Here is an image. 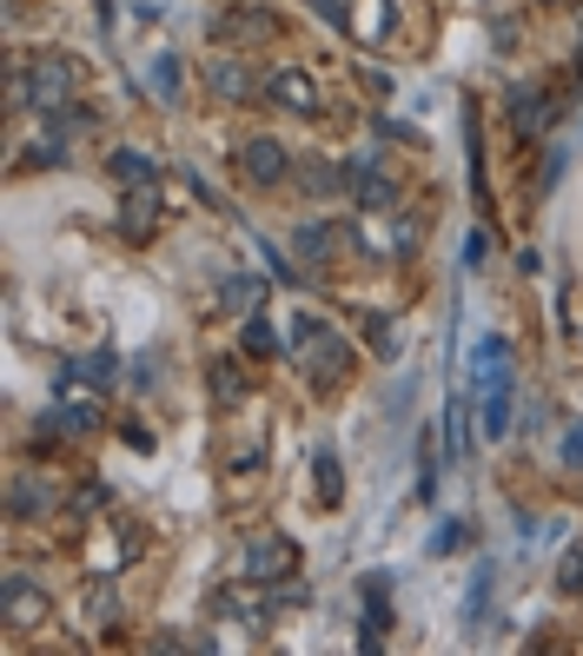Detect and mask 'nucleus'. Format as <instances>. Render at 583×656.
I'll list each match as a JSON object with an SVG mask.
<instances>
[{
	"instance_id": "obj_9",
	"label": "nucleus",
	"mask_w": 583,
	"mask_h": 656,
	"mask_svg": "<svg viewBox=\"0 0 583 656\" xmlns=\"http://www.w3.org/2000/svg\"><path fill=\"white\" fill-rule=\"evenodd\" d=\"M239 173L253 180V186H279V180L292 173V159H286V146H279L272 133H259V139L239 146Z\"/></svg>"
},
{
	"instance_id": "obj_27",
	"label": "nucleus",
	"mask_w": 583,
	"mask_h": 656,
	"mask_svg": "<svg viewBox=\"0 0 583 656\" xmlns=\"http://www.w3.org/2000/svg\"><path fill=\"white\" fill-rule=\"evenodd\" d=\"M563 464H570V471H583V425H570V432H563Z\"/></svg>"
},
{
	"instance_id": "obj_30",
	"label": "nucleus",
	"mask_w": 583,
	"mask_h": 656,
	"mask_svg": "<svg viewBox=\"0 0 583 656\" xmlns=\"http://www.w3.org/2000/svg\"><path fill=\"white\" fill-rule=\"evenodd\" d=\"M563 180V146H550V159H544V193Z\"/></svg>"
},
{
	"instance_id": "obj_22",
	"label": "nucleus",
	"mask_w": 583,
	"mask_h": 656,
	"mask_svg": "<svg viewBox=\"0 0 583 656\" xmlns=\"http://www.w3.org/2000/svg\"><path fill=\"white\" fill-rule=\"evenodd\" d=\"M299 186L318 193V199H331V193L345 186V173H339V167H312V159H305V167H299Z\"/></svg>"
},
{
	"instance_id": "obj_8",
	"label": "nucleus",
	"mask_w": 583,
	"mask_h": 656,
	"mask_svg": "<svg viewBox=\"0 0 583 656\" xmlns=\"http://www.w3.org/2000/svg\"><path fill=\"white\" fill-rule=\"evenodd\" d=\"M352 199L365 212H398V180L378 167V153H359L352 159Z\"/></svg>"
},
{
	"instance_id": "obj_20",
	"label": "nucleus",
	"mask_w": 583,
	"mask_h": 656,
	"mask_svg": "<svg viewBox=\"0 0 583 656\" xmlns=\"http://www.w3.org/2000/svg\"><path fill=\"white\" fill-rule=\"evenodd\" d=\"M8 107L21 113V107H34V66H27V53H14L8 60Z\"/></svg>"
},
{
	"instance_id": "obj_4",
	"label": "nucleus",
	"mask_w": 583,
	"mask_h": 656,
	"mask_svg": "<svg viewBox=\"0 0 583 656\" xmlns=\"http://www.w3.org/2000/svg\"><path fill=\"white\" fill-rule=\"evenodd\" d=\"M0 623H8L14 636L47 623V591L34 584V570H8V584H0Z\"/></svg>"
},
{
	"instance_id": "obj_1",
	"label": "nucleus",
	"mask_w": 583,
	"mask_h": 656,
	"mask_svg": "<svg viewBox=\"0 0 583 656\" xmlns=\"http://www.w3.org/2000/svg\"><path fill=\"white\" fill-rule=\"evenodd\" d=\"M292 345H299V359H305V378L318 385V391H339L345 378H352V365H359V352L331 332V325H318L312 312L299 318V332H292Z\"/></svg>"
},
{
	"instance_id": "obj_26",
	"label": "nucleus",
	"mask_w": 583,
	"mask_h": 656,
	"mask_svg": "<svg viewBox=\"0 0 583 656\" xmlns=\"http://www.w3.org/2000/svg\"><path fill=\"white\" fill-rule=\"evenodd\" d=\"M100 505H107V484H80L73 490V518H94Z\"/></svg>"
},
{
	"instance_id": "obj_28",
	"label": "nucleus",
	"mask_w": 583,
	"mask_h": 656,
	"mask_svg": "<svg viewBox=\"0 0 583 656\" xmlns=\"http://www.w3.org/2000/svg\"><path fill=\"white\" fill-rule=\"evenodd\" d=\"M484 253H490V232H471L464 239V266H484Z\"/></svg>"
},
{
	"instance_id": "obj_18",
	"label": "nucleus",
	"mask_w": 583,
	"mask_h": 656,
	"mask_svg": "<svg viewBox=\"0 0 583 656\" xmlns=\"http://www.w3.org/2000/svg\"><path fill=\"white\" fill-rule=\"evenodd\" d=\"M239 352H245V359H272V352H279V332H272L266 312H245V318H239Z\"/></svg>"
},
{
	"instance_id": "obj_15",
	"label": "nucleus",
	"mask_w": 583,
	"mask_h": 656,
	"mask_svg": "<svg viewBox=\"0 0 583 656\" xmlns=\"http://www.w3.org/2000/svg\"><path fill=\"white\" fill-rule=\"evenodd\" d=\"M239 359H245V352H239ZM239 359H212V365H206V385H212V398L226 404V412H232V404H245V391H253V378H245Z\"/></svg>"
},
{
	"instance_id": "obj_16",
	"label": "nucleus",
	"mask_w": 583,
	"mask_h": 656,
	"mask_svg": "<svg viewBox=\"0 0 583 656\" xmlns=\"http://www.w3.org/2000/svg\"><path fill=\"white\" fill-rule=\"evenodd\" d=\"M219 305H226V312H239V318H245V312H266V279L232 272V279L219 286Z\"/></svg>"
},
{
	"instance_id": "obj_7",
	"label": "nucleus",
	"mask_w": 583,
	"mask_h": 656,
	"mask_svg": "<svg viewBox=\"0 0 583 656\" xmlns=\"http://www.w3.org/2000/svg\"><path fill=\"white\" fill-rule=\"evenodd\" d=\"M245 578H253V584H286V578H299V544H292V537H259L253 550H245Z\"/></svg>"
},
{
	"instance_id": "obj_24",
	"label": "nucleus",
	"mask_w": 583,
	"mask_h": 656,
	"mask_svg": "<svg viewBox=\"0 0 583 656\" xmlns=\"http://www.w3.org/2000/svg\"><path fill=\"white\" fill-rule=\"evenodd\" d=\"M557 591H563V597H576V591H583V544H570V550H563V563H557Z\"/></svg>"
},
{
	"instance_id": "obj_29",
	"label": "nucleus",
	"mask_w": 583,
	"mask_h": 656,
	"mask_svg": "<svg viewBox=\"0 0 583 656\" xmlns=\"http://www.w3.org/2000/svg\"><path fill=\"white\" fill-rule=\"evenodd\" d=\"M312 8L331 21V27H352V14H345V0H312Z\"/></svg>"
},
{
	"instance_id": "obj_11",
	"label": "nucleus",
	"mask_w": 583,
	"mask_h": 656,
	"mask_svg": "<svg viewBox=\"0 0 583 656\" xmlns=\"http://www.w3.org/2000/svg\"><path fill=\"white\" fill-rule=\"evenodd\" d=\"M266 100L286 107V113H318V80H312L305 66H279V73L266 80Z\"/></svg>"
},
{
	"instance_id": "obj_17",
	"label": "nucleus",
	"mask_w": 583,
	"mask_h": 656,
	"mask_svg": "<svg viewBox=\"0 0 583 656\" xmlns=\"http://www.w3.org/2000/svg\"><path fill=\"white\" fill-rule=\"evenodd\" d=\"M312 471H318V505H325V511H339V505H345V477H339V451H331V445H318V451H312Z\"/></svg>"
},
{
	"instance_id": "obj_2",
	"label": "nucleus",
	"mask_w": 583,
	"mask_h": 656,
	"mask_svg": "<svg viewBox=\"0 0 583 656\" xmlns=\"http://www.w3.org/2000/svg\"><path fill=\"white\" fill-rule=\"evenodd\" d=\"M292 253L312 259V266H345V259L365 253V232L359 226H339V219H305L292 232Z\"/></svg>"
},
{
	"instance_id": "obj_3",
	"label": "nucleus",
	"mask_w": 583,
	"mask_h": 656,
	"mask_svg": "<svg viewBox=\"0 0 583 656\" xmlns=\"http://www.w3.org/2000/svg\"><path fill=\"white\" fill-rule=\"evenodd\" d=\"M27 66H34V107L40 113H66L73 100H80V60H66V53H27Z\"/></svg>"
},
{
	"instance_id": "obj_14",
	"label": "nucleus",
	"mask_w": 583,
	"mask_h": 656,
	"mask_svg": "<svg viewBox=\"0 0 583 656\" xmlns=\"http://www.w3.org/2000/svg\"><path fill=\"white\" fill-rule=\"evenodd\" d=\"M206 87L226 100V107H245V100H253V94H266L259 87V80L253 73H245V66H232V60H219V66H206Z\"/></svg>"
},
{
	"instance_id": "obj_21",
	"label": "nucleus",
	"mask_w": 583,
	"mask_h": 656,
	"mask_svg": "<svg viewBox=\"0 0 583 656\" xmlns=\"http://www.w3.org/2000/svg\"><path fill=\"white\" fill-rule=\"evenodd\" d=\"M66 372H80V378H87V385H113V372H120V359L100 345V352H87V359H73Z\"/></svg>"
},
{
	"instance_id": "obj_25",
	"label": "nucleus",
	"mask_w": 583,
	"mask_h": 656,
	"mask_svg": "<svg viewBox=\"0 0 583 656\" xmlns=\"http://www.w3.org/2000/svg\"><path fill=\"white\" fill-rule=\"evenodd\" d=\"M458 544H464V524H458V518H445V524L432 531V557H451Z\"/></svg>"
},
{
	"instance_id": "obj_13",
	"label": "nucleus",
	"mask_w": 583,
	"mask_h": 656,
	"mask_svg": "<svg viewBox=\"0 0 583 656\" xmlns=\"http://www.w3.org/2000/svg\"><path fill=\"white\" fill-rule=\"evenodd\" d=\"M153 226H159V193H153V186H133V193H126V206H120V232H126L133 245H146V239H153Z\"/></svg>"
},
{
	"instance_id": "obj_23",
	"label": "nucleus",
	"mask_w": 583,
	"mask_h": 656,
	"mask_svg": "<svg viewBox=\"0 0 583 656\" xmlns=\"http://www.w3.org/2000/svg\"><path fill=\"white\" fill-rule=\"evenodd\" d=\"M153 87H159L166 107H180V60H173V53H159V60H153Z\"/></svg>"
},
{
	"instance_id": "obj_19",
	"label": "nucleus",
	"mask_w": 583,
	"mask_h": 656,
	"mask_svg": "<svg viewBox=\"0 0 583 656\" xmlns=\"http://www.w3.org/2000/svg\"><path fill=\"white\" fill-rule=\"evenodd\" d=\"M113 180L133 193V186H153L159 180V159L153 153H139V146H126V153H113Z\"/></svg>"
},
{
	"instance_id": "obj_31",
	"label": "nucleus",
	"mask_w": 583,
	"mask_h": 656,
	"mask_svg": "<svg viewBox=\"0 0 583 656\" xmlns=\"http://www.w3.org/2000/svg\"><path fill=\"white\" fill-rule=\"evenodd\" d=\"M113 610H120L113 591H94V623H113Z\"/></svg>"
},
{
	"instance_id": "obj_12",
	"label": "nucleus",
	"mask_w": 583,
	"mask_h": 656,
	"mask_svg": "<svg viewBox=\"0 0 583 656\" xmlns=\"http://www.w3.org/2000/svg\"><path fill=\"white\" fill-rule=\"evenodd\" d=\"M385 630H391V578L372 570V578H365V636H359V649H378Z\"/></svg>"
},
{
	"instance_id": "obj_5",
	"label": "nucleus",
	"mask_w": 583,
	"mask_h": 656,
	"mask_svg": "<svg viewBox=\"0 0 583 656\" xmlns=\"http://www.w3.org/2000/svg\"><path fill=\"white\" fill-rule=\"evenodd\" d=\"M471 391H518V372H511V339L505 332H484L471 345Z\"/></svg>"
},
{
	"instance_id": "obj_10",
	"label": "nucleus",
	"mask_w": 583,
	"mask_h": 656,
	"mask_svg": "<svg viewBox=\"0 0 583 656\" xmlns=\"http://www.w3.org/2000/svg\"><path fill=\"white\" fill-rule=\"evenodd\" d=\"M47 511H53V484L40 471H14L8 477V518L14 524H40Z\"/></svg>"
},
{
	"instance_id": "obj_6",
	"label": "nucleus",
	"mask_w": 583,
	"mask_h": 656,
	"mask_svg": "<svg viewBox=\"0 0 583 656\" xmlns=\"http://www.w3.org/2000/svg\"><path fill=\"white\" fill-rule=\"evenodd\" d=\"M279 34V21L266 14V8H232V14H212L206 21V40L212 47H259V40H272Z\"/></svg>"
}]
</instances>
